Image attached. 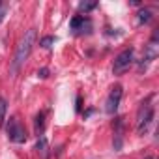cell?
<instances>
[{
  "instance_id": "ba28073f",
  "label": "cell",
  "mask_w": 159,
  "mask_h": 159,
  "mask_svg": "<svg viewBox=\"0 0 159 159\" xmlns=\"http://www.w3.org/2000/svg\"><path fill=\"white\" fill-rule=\"evenodd\" d=\"M34 129H36V135H38V137H43V129H45V112H43V111L36 114Z\"/></svg>"
},
{
  "instance_id": "9a60e30c",
  "label": "cell",
  "mask_w": 159,
  "mask_h": 159,
  "mask_svg": "<svg viewBox=\"0 0 159 159\" xmlns=\"http://www.w3.org/2000/svg\"><path fill=\"white\" fill-rule=\"evenodd\" d=\"M38 77H41V79H47V77H49V69H47V67H41V69L38 71Z\"/></svg>"
},
{
  "instance_id": "3957f363",
  "label": "cell",
  "mask_w": 159,
  "mask_h": 159,
  "mask_svg": "<svg viewBox=\"0 0 159 159\" xmlns=\"http://www.w3.org/2000/svg\"><path fill=\"white\" fill-rule=\"evenodd\" d=\"M6 133H8V139H10L11 142H15V144H25V142H26V139H28L25 125H23L15 116H11V118L8 120Z\"/></svg>"
},
{
  "instance_id": "8fae6325",
  "label": "cell",
  "mask_w": 159,
  "mask_h": 159,
  "mask_svg": "<svg viewBox=\"0 0 159 159\" xmlns=\"http://www.w3.org/2000/svg\"><path fill=\"white\" fill-rule=\"evenodd\" d=\"M6 114H8V101H6V98L0 96V127H4Z\"/></svg>"
},
{
  "instance_id": "5b68a950",
  "label": "cell",
  "mask_w": 159,
  "mask_h": 159,
  "mask_svg": "<svg viewBox=\"0 0 159 159\" xmlns=\"http://www.w3.org/2000/svg\"><path fill=\"white\" fill-rule=\"evenodd\" d=\"M122 96H124V88H122L120 84H116V86L111 88V94H109V98H107V107H105L107 114H116V112H118Z\"/></svg>"
},
{
  "instance_id": "277c9868",
  "label": "cell",
  "mask_w": 159,
  "mask_h": 159,
  "mask_svg": "<svg viewBox=\"0 0 159 159\" xmlns=\"http://www.w3.org/2000/svg\"><path fill=\"white\" fill-rule=\"evenodd\" d=\"M133 60H135V49H133V47L124 49L120 54H116V58H114V62H112V73H114V75H122L124 71H127V69L131 67Z\"/></svg>"
},
{
  "instance_id": "4fadbf2b",
  "label": "cell",
  "mask_w": 159,
  "mask_h": 159,
  "mask_svg": "<svg viewBox=\"0 0 159 159\" xmlns=\"http://www.w3.org/2000/svg\"><path fill=\"white\" fill-rule=\"evenodd\" d=\"M98 8V2H81V4H79V10H81V11H92V10H96Z\"/></svg>"
},
{
  "instance_id": "2e32d148",
  "label": "cell",
  "mask_w": 159,
  "mask_h": 159,
  "mask_svg": "<svg viewBox=\"0 0 159 159\" xmlns=\"http://www.w3.org/2000/svg\"><path fill=\"white\" fill-rule=\"evenodd\" d=\"M146 159H155V157H153V155H148V157H146Z\"/></svg>"
},
{
  "instance_id": "9c48e42d",
  "label": "cell",
  "mask_w": 159,
  "mask_h": 159,
  "mask_svg": "<svg viewBox=\"0 0 159 159\" xmlns=\"http://www.w3.org/2000/svg\"><path fill=\"white\" fill-rule=\"evenodd\" d=\"M90 21L84 17V15H77V17H73L71 19V30H84V25H88Z\"/></svg>"
},
{
  "instance_id": "30bf717a",
  "label": "cell",
  "mask_w": 159,
  "mask_h": 159,
  "mask_svg": "<svg viewBox=\"0 0 159 159\" xmlns=\"http://www.w3.org/2000/svg\"><path fill=\"white\" fill-rule=\"evenodd\" d=\"M139 17H137V21H139V25H146V23H150V19L153 17L152 15V10L150 8H142L139 13H137Z\"/></svg>"
},
{
  "instance_id": "8992f818",
  "label": "cell",
  "mask_w": 159,
  "mask_h": 159,
  "mask_svg": "<svg viewBox=\"0 0 159 159\" xmlns=\"http://www.w3.org/2000/svg\"><path fill=\"white\" fill-rule=\"evenodd\" d=\"M122 144H124V118H114V140H112V146L114 150H122Z\"/></svg>"
},
{
  "instance_id": "6da1fadb",
  "label": "cell",
  "mask_w": 159,
  "mask_h": 159,
  "mask_svg": "<svg viewBox=\"0 0 159 159\" xmlns=\"http://www.w3.org/2000/svg\"><path fill=\"white\" fill-rule=\"evenodd\" d=\"M36 28H30V30H26V34L23 36V39L19 41V45H17V49H15V52H13V60H11V66H10V73L11 75H15V73H19V69L26 64V60L30 58V52H32V49H34V45H36Z\"/></svg>"
},
{
  "instance_id": "52a82bcc",
  "label": "cell",
  "mask_w": 159,
  "mask_h": 159,
  "mask_svg": "<svg viewBox=\"0 0 159 159\" xmlns=\"http://www.w3.org/2000/svg\"><path fill=\"white\" fill-rule=\"evenodd\" d=\"M36 152L41 155V159H49V146H47V139L45 137H38Z\"/></svg>"
},
{
  "instance_id": "5bb4252c",
  "label": "cell",
  "mask_w": 159,
  "mask_h": 159,
  "mask_svg": "<svg viewBox=\"0 0 159 159\" xmlns=\"http://www.w3.org/2000/svg\"><path fill=\"white\" fill-rule=\"evenodd\" d=\"M8 11H10V4L8 2H0V23L4 21V17L8 15Z\"/></svg>"
},
{
  "instance_id": "7a4b0ae2",
  "label": "cell",
  "mask_w": 159,
  "mask_h": 159,
  "mask_svg": "<svg viewBox=\"0 0 159 159\" xmlns=\"http://www.w3.org/2000/svg\"><path fill=\"white\" fill-rule=\"evenodd\" d=\"M152 99L153 96H150L146 101L140 103L139 107V112H137V133L139 135H144L148 131V127L152 125L153 122V116H155V107L152 105Z\"/></svg>"
},
{
  "instance_id": "7c38bea8",
  "label": "cell",
  "mask_w": 159,
  "mask_h": 159,
  "mask_svg": "<svg viewBox=\"0 0 159 159\" xmlns=\"http://www.w3.org/2000/svg\"><path fill=\"white\" fill-rule=\"evenodd\" d=\"M54 36H43L41 39H39V47H43V49H51L52 45H54Z\"/></svg>"
}]
</instances>
